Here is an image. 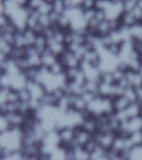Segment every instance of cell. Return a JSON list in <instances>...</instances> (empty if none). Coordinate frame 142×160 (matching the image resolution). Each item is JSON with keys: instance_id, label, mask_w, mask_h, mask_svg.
I'll list each match as a JSON object with an SVG mask.
<instances>
[{"instance_id": "cell-1", "label": "cell", "mask_w": 142, "mask_h": 160, "mask_svg": "<svg viewBox=\"0 0 142 160\" xmlns=\"http://www.w3.org/2000/svg\"><path fill=\"white\" fill-rule=\"evenodd\" d=\"M4 8V13L17 31L21 32L27 28V18L30 13V10L27 7L5 0Z\"/></svg>"}, {"instance_id": "cell-2", "label": "cell", "mask_w": 142, "mask_h": 160, "mask_svg": "<svg viewBox=\"0 0 142 160\" xmlns=\"http://www.w3.org/2000/svg\"><path fill=\"white\" fill-rule=\"evenodd\" d=\"M23 132L22 128H12L0 134V146L6 152L22 151Z\"/></svg>"}, {"instance_id": "cell-3", "label": "cell", "mask_w": 142, "mask_h": 160, "mask_svg": "<svg viewBox=\"0 0 142 160\" xmlns=\"http://www.w3.org/2000/svg\"><path fill=\"white\" fill-rule=\"evenodd\" d=\"M75 128H76L62 127L57 130L61 146L67 148L72 147L75 138Z\"/></svg>"}, {"instance_id": "cell-4", "label": "cell", "mask_w": 142, "mask_h": 160, "mask_svg": "<svg viewBox=\"0 0 142 160\" xmlns=\"http://www.w3.org/2000/svg\"><path fill=\"white\" fill-rule=\"evenodd\" d=\"M80 68L84 73L87 80L100 82V77H101L102 72L99 69V68L87 62L82 61L81 65H80Z\"/></svg>"}, {"instance_id": "cell-5", "label": "cell", "mask_w": 142, "mask_h": 160, "mask_svg": "<svg viewBox=\"0 0 142 160\" xmlns=\"http://www.w3.org/2000/svg\"><path fill=\"white\" fill-rule=\"evenodd\" d=\"M116 133L114 132H97L93 135L98 145L103 148L104 149L109 150L112 146L114 138Z\"/></svg>"}, {"instance_id": "cell-6", "label": "cell", "mask_w": 142, "mask_h": 160, "mask_svg": "<svg viewBox=\"0 0 142 160\" xmlns=\"http://www.w3.org/2000/svg\"><path fill=\"white\" fill-rule=\"evenodd\" d=\"M60 62H62L65 68H80L81 60L69 50L66 49L63 53L59 57Z\"/></svg>"}, {"instance_id": "cell-7", "label": "cell", "mask_w": 142, "mask_h": 160, "mask_svg": "<svg viewBox=\"0 0 142 160\" xmlns=\"http://www.w3.org/2000/svg\"><path fill=\"white\" fill-rule=\"evenodd\" d=\"M93 135L83 129L82 128L77 127L75 128V138L72 147H84Z\"/></svg>"}, {"instance_id": "cell-8", "label": "cell", "mask_w": 142, "mask_h": 160, "mask_svg": "<svg viewBox=\"0 0 142 160\" xmlns=\"http://www.w3.org/2000/svg\"><path fill=\"white\" fill-rule=\"evenodd\" d=\"M124 12L122 3L111 2L107 8L105 10L107 20L119 19L122 12Z\"/></svg>"}, {"instance_id": "cell-9", "label": "cell", "mask_w": 142, "mask_h": 160, "mask_svg": "<svg viewBox=\"0 0 142 160\" xmlns=\"http://www.w3.org/2000/svg\"><path fill=\"white\" fill-rule=\"evenodd\" d=\"M69 156L74 160H90L89 152L82 147H73L68 148Z\"/></svg>"}, {"instance_id": "cell-10", "label": "cell", "mask_w": 142, "mask_h": 160, "mask_svg": "<svg viewBox=\"0 0 142 160\" xmlns=\"http://www.w3.org/2000/svg\"><path fill=\"white\" fill-rule=\"evenodd\" d=\"M68 156V148L60 146L50 154L46 155V160H67Z\"/></svg>"}, {"instance_id": "cell-11", "label": "cell", "mask_w": 142, "mask_h": 160, "mask_svg": "<svg viewBox=\"0 0 142 160\" xmlns=\"http://www.w3.org/2000/svg\"><path fill=\"white\" fill-rule=\"evenodd\" d=\"M71 108L78 112L84 113L87 110V103L82 99L80 95L71 96Z\"/></svg>"}, {"instance_id": "cell-12", "label": "cell", "mask_w": 142, "mask_h": 160, "mask_svg": "<svg viewBox=\"0 0 142 160\" xmlns=\"http://www.w3.org/2000/svg\"><path fill=\"white\" fill-rule=\"evenodd\" d=\"M82 61L87 62L88 63L93 64L97 67H99L100 64V54L97 48L87 50Z\"/></svg>"}, {"instance_id": "cell-13", "label": "cell", "mask_w": 142, "mask_h": 160, "mask_svg": "<svg viewBox=\"0 0 142 160\" xmlns=\"http://www.w3.org/2000/svg\"><path fill=\"white\" fill-rule=\"evenodd\" d=\"M59 58L56 55L49 52L48 50H45L44 52L41 53V62H42V67L45 68H50L55 62H57Z\"/></svg>"}, {"instance_id": "cell-14", "label": "cell", "mask_w": 142, "mask_h": 160, "mask_svg": "<svg viewBox=\"0 0 142 160\" xmlns=\"http://www.w3.org/2000/svg\"><path fill=\"white\" fill-rule=\"evenodd\" d=\"M112 102H113V108H114L115 112L124 111L128 107V105L130 103L128 98L124 95H121V96L113 98Z\"/></svg>"}, {"instance_id": "cell-15", "label": "cell", "mask_w": 142, "mask_h": 160, "mask_svg": "<svg viewBox=\"0 0 142 160\" xmlns=\"http://www.w3.org/2000/svg\"><path fill=\"white\" fill-rule=\"evenodd\" d=\"M124 111L128 119L139 117L140 116V102H137V101L130 102Z\"/></svg>"}, {"instance_id": "cell-16", "label": "cell", "mask_w": 142, "mask_h": 160, "mask_svg": "<svg viewBox=\"0 0 142 160\" xmlns=\"http://www.w3.org/2000/svg\"><path fill=\"white\" fill-rule=\"evenodd\" d=\"M119 19L122 27L125 28H130L132 25L137 22L131 12H123Z\"/></svg>"}, {"instance_id": "cell-17", "label": "cell", "mask_w": 142, "mask_h": 160, "mask_svg": "<svg viewBox=\"0 0 142 160\" xmlns=\"http://www.w3.org/2000/svg\"><path fill=\"white\" fill-rule=\"evenodd\" d=\"M0 160H27V156L22 151L6 152L3 153Z\"/></svg>"}, {"instance_id": "cell-18", "label": "cell", "mask_w": 142, "mask_h": 160, "mask_svg": "<svg viewBox=\"0 0 142 160\" xmlns=\"http://www.w3.org/2000/svg\"><path fill=\"white\" fill-rule=\"evenodd\" d=\"M130 34L133 40L142 39V22H137L129 28Z\"/></svg>"}, {"instance_id": "cell-19", "label": "cell", "mask_w": 142, "mask_h": 160, "mask_svg": "<svg viewBox=\"0 0 142 160\" xmlns=\"http://www.w3.org/2000/svg\"><path fill=\"white\" fill-rule=\"evenodd\" d=\"M111 32V26L110 20H104L102 22H100L97 29V34L98 36H105L108 35Z\"/></svg>"}, {"instance_id": "cell-20", "label": "cell", "mask_w": 142, "mask_h": 160, "mask_svg": "<svg viewBox=\"0 0 142 160\" xmlns=\"http://www.w3.org/2000/svg\"><path fill=\"white\" fill-rule=\"evenodd\" d=\"M126 160H142V145L132 148L126 152Z\"/></svg>"}, {"instance_id": "cell-21", "label": "cell", "mask_w": 142, "mask_h": 160, "mask_svg": "<svg viewBox=\"0 0 142 160\" xmlns=\"http://www.w3.org/2000/svg\"><path fill=\"white\" fill-rule=\"evenodd\" d=\"M52 12L57 14H63L67 9L65 0H53L52 2Z\"/></svg>"}, {"instance_id": "cell-22", "label": "cell", "mask_w": 142, "mask_h": 160, "mask_svg": "<svg viewBox=\"0 0 142 160\" xmlns=\"http://www.w3.org/2000/svg\"><path fill=\"white\" fill-rule=\"evenodd\" d=\"M127 137H128L129 142H130L132 148L142 145V130L132 132Z\"/></svg>"}, {"instance_id": "cell-23", "label": "cell", "mask_w": 142, "mask_h": 160, "mask_svg": "<svg viewBox=\"0 0 142 160\" xmlns=\"http://www.w3.org/2000/svg\"><path fill=\"white\" fill-rule=\"evenodd\" d=\"M12 128L8 118L3 112H0V134Z\"/></svg>"}, {"instance_id": "cell-24", "label": "cell", "mask_w": 142, "mask_h": 160, "mask_svg": "<svg viewBox=\"0 0 142 160\" xmlns=\"http://www.w3.org/2000/svg\"><path fill=\"white\" fill-rule=\"evenodd\" d=\"M10 91V88L0 87V110L9 102Z\"/></svg>"}, {"instance_id": "cell-25", "label": "cell", "mask_w": 142, "mask_h": 160, "mask_svg": "<svg viewBox=\"0 0 142 160\" xmlns=\"http://www.w3.org/2000/svg\"><path fill=\"white\" fill-rule=\"evenodd\" d=\"M39 13L40 15H49L52 12V2H47L46 0H44L42 2V4L40 5L39 8H37L36 11Z\"/></svg>"}, {"instance_id": "cell-26", "label": "cell", "mask_w": 142, "mask_h": 160, "mask_svg": "<svg viewBox=\"0 0 142 160\" xmlns=\"http://www.w3.org/2000/svg\"><path fill=\"white\" fill-rule=\"evenodd\" d=\"M99 82L97 81H90L87 80L83 85V91H87V92H93L98 95V87H99Z\"/></svg>"}, {"instance_id": "cell-27", "label": "cell", "mask_w": 142, "mask_h": 160, "mask_svg": "<svg viewBox=\"0 0 142 160\" xmlns=\"http://www.w3.org/2000/svg\"><path fill=\"white\" fill-rule=\"evenodd\" d=\"M96 12H97V9L96 8H91V9H82V18L87 23L91 22L92 20H93L96 17Z\"/></svg>"}, {"instance_id": "cell-28", "label": "cell", "mask_w": 142, "mask_h": 160, "mask_svg": "<svg viewBox=\"0 0 142 160\" xmlns=\"http://www.w3.org/2000/svg\"><path fill=\"white\" fill-rule=\"evenodd\" d=\"M100 82L108 83V84H114L115 82L114 78L112 75L111 72H102L101 77H100Z\"/></svg>"}, {"instance_id": "cell-29", "label": "cell", "mask_w": 142, "mask_h": 160, "mask_svg": "<svg viewBox=\"0 0 142 160\" xmlns=\"http://www.w3.org/2000/svg\"><path fill=\"white\" fill-rule=\"evenodd\" d=\"M137 5H138V0H125L122 2L124 12H132Z\"/></svg>"}, {"instance_id": "cell-30", "label": "cell", "mask_w": 142, "mask_h": 160, "mask_svg": "<svg viewBox=\"0 0 142 160\" xmlns=\"http://www.w3.org/2000/svg\"><path fill=\"white\" fill-rule=\"evenodd\" d=\"M124 96L128 98L130 102H136V95H135V88L132 87L127 88L126 89H125L124 93H123Z\"/></svg>"}, {"instance_id": "cell-31", "label": "cell", "mask_w": 142, "mask_h": 160, "mask_svg": "<svg viewBox=\"0 0 142 160\" xmlns=\"http://www.w3.org/2000/svg\"><path fill=\"white\" fill-rule=\"evenodd\" d=\"M80 96L82 97V99L84 100L85 102L87 103V105H88L89 103H91L98 95L96 94V93H93V92H87V91H83V92H82V94L80 95Z\"/></svg>"}, {"instance_id": "cell-32", "label": "cell", "mask_w": 142, "mask_h": 160, "mask_svg": "<svg viewBox=\"0 0 142 160\" xmlns=\"http://www.w3.org/2000/svg\"><path fill=\"white\" fill-rule=\"evenodd\" d=\"M111 72L112 75H113V78H114L115 82H118L119 81H121V80L125 78V71L122 70L121 68H116L113 70Z\"/></svg>"}, {"instance_id": "cell-33", "label": "cell", "mask_w": 142, "mask_h": 160, "mask_svg": "<svg viewBox=\"0 0 142 160\" xmlns=\"http://www.w3.org/2000/svg\"><path fill=\"white\" fill-rule=\"evenodd\" d=\"M121 44H118V43H111L110 44L107 48H106L108 52L111 53V54L114 55L116 57H118L121 52Z\"/></svg>"}, {"instance_id": "cell-34", "label": "cell", "mask_w": 142, "mask_h": 160, "mask_svg": "<svg viewBox=\"0 0 142 160\" xmlns=\"http://www.w3.org/2000/svg\"><path fill=\"white\" fill-rule=\"evenodd\" d=\"M44 0H28L27 1V6L26 7L30 10V11H37L39 6L42 4V2Z\"/></svg>"}, {"instance_id": "cell-35", "label": "cell", "mask_w": 142, "mask_h": 160, "mask_svg": "<svg viewBox=\"0 0 142 160\" xmlns=\"http://www.w3.org/2000/svg\"><path fill=\"white\" fill-rule=\"evenodd\" d=\"M10 23L11 22H10L8 18L7 17V15L5 13L0 15V32H2L3 30L6 29L9 26Z\"/></svg>"}, {"instance_id": "cell-36", "label": "cell", "mask_w": 142, "mask_h": 160, "mask_svg": "<svg viewBox=\"0 0 142 160\" xmlns=\"http://www.w3.org/2000/svg\"><path fill=\"white\" fill-rule=\"evenodd\" d=\"M84 0H65V3L67 8H82V3Z\"/></svg>"}, {"instance_id": "cell-37", "label": "cell", "mask_w": 142, "mask_h": 160, "mask_svg": "<svg viewBox=\"0 0 142 160\" xmlns=\"http://www.w3.org/2000/svg\"><path fill=\"white\" fill-rule=\"evenodd\" d=\"M131 12L137 22H140V19H141V18H142V8H141L140 7L139 5H137L136 7L135 8L134 10H133Z\"/></svg>"}, {"instance_id": "cell-38", "label": "cell", "mask_w": 142, "mask_h": 160, "mask_svg": "<svg viewBox=\"0 0 142 160\" xmlns=\"http://www.w3.org/2000/svg\"><path fill=\"white\" fill-rule=\"evenodd\" d=\"M82 9L96 8V0H84L82 6Z\"/></svg>"}, {"instance_id": "cell-39", "label": "cell", "mask_w": 142, "mask_h": 160, "mask_svg": "<svg viewBox=\"0 0 142 160\" xmlns=\"http://www.w3.org/2000/svg\"><path fill=\"white\" fill-rule=\"evenodd\" d=\"M135 88V91L137 102H142V86L138 88Z\"/></svg>"}, {"instance_id": "cell-40", "label": "cell", "mask_w": 142, "mask_h": 160, "mask_svg": "<svg viewBox=\"0 0 142 160\" xmlns=\"http://www.w3.org/2000/svg\"><path fill=\"white\" fill-rule=\"evenodd\" d=\"M9 57H7L6 55L0 53V72H2V69H3L5 62H6V61H7V59Z\"/></svg>"}, {"instance_id": "cell-41", "label": "cell", "mask_w": 142, "mask_h": 160, "mask_svg": "<svg viewBox=\"0 0 142 160\" xmlns=\"http://www.w3.org/2000/svg\"><path fill=\"white\" fill-rule=\"evenodd\" d=\"M27 160H46V155L39 154L36 156H30L27 157Z\"/></svg>"}, {"instance_id": "cell-42", "label": "cell", "mask_w": 142, "mask_h": 160, "mask_svg": "<svg viewBox=\"0 0 142 160\" xmlns=\"http://www.w3.org/2000/svg\"><path fill=\"white\" fill-rule=\"evenodd\" d=\"M7 1H9L11 2L16 3V4L21 5V6H25L26 7L28 0H7Z\"/></svg>"}, {"instance_id": "cell-43", "label": "cell", "mask_w": 142, "mask_h": 160, "mask_svg": "<svg viewBox=\"0 0 142 160\" xmlns=\"http://www.w3.org/2000/svg\"><path fill=\"white\" fill-rule=\"evenodd\" d=\"M3 153H4V150L2 149V148L1 147V146H0V159L2 158Z\"/></svg>"}, {"instance_id": "cell-44", "label": "cell", "mask_w": 142, "mask_h": 160, "mask_svg": "<svg viewBox=\"0 0 142 160\" xmlns=\"http://www.w3.org/2000/svg\"><path fill=\"white\" fill-rule=\"evenodd\" d=\"M137 72H138V73L140 74V76L142 78V63H141V65H140V67L139 70L137 71Z\"/></svg>"}, {"instance_id": "cell-45", "label": "cell", "mask_w": 142, "mask_h": 160, "mask_svg": "<svg viewBox=\"0 0 142 160\" xmlns=\"http://www.w3.org/2000/svg\"><path fill=\"white\" fill-rule=\"evenodd\" d=\"M138 5L142 8V0H138Z\"/></svg>"}, {"instance_id": "cell-46", "label": "cell", "mask_w": 142, "mask_h": 160, "mask_svg": "<svg viewBox=\"0 0 142 160\" xmlns=\"http://www.w3.org/2000/svg\"><path fill=\"white\" fill-rule=\"evenodd\" d=\"M5 0H0V4H2V3H4Z\"/></svg>"}, {"instance_id": "cell-47", "label": "cell", "mask_w": 142, "mask_h": 160, "mask_svg": "<svg viewBox=\"0 0 142 160\" xmlns=\"http://www.w3.org/2000/svg\"><path fill=\"white\" fill-rule=\"evenodd\" d=\"M68 153H69V152H68ZM67 160H74V159H73V158H72L70 157V156H68V158H67Z\"/></svg>"}, {"instance_id": "cell-48", "label": "cell", "mask_w": 142, "mask_h": 160, "mask_svg": "<svg viewBox=\"0 0 142 160\" xmlns=\"http://www.w3.org/2000/svg\"><path fill=\"white\" fill-rule=\"evenodd\" d=\"M46 1H47V2H52L53 0H46Z\"/></svg>"}, {"instance_id": "cell-49", "label": "cell", "mask_w": 142, "mask_h": 160, "mask_svg": "<svg viewBox=\"0 0 142 160\" xmlns=\"http://www.w3.org/2000/svg\"><path fill=\"white\" fill-rule=\"evenodd\" d=\"M0 112H1V110H0Z\"/></svg>"}]
</instances>
